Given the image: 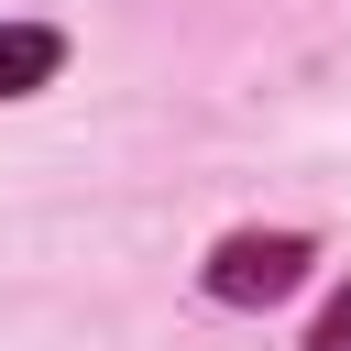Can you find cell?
<instances>
[{"instance_id": "1", "label": "cell", "mask_w": 351, "mask_h": 351, "mask_svg": "<svg viewBox=\"0 0 351 351\" xmlns=\"http://www.w3.org/2000/svg\"><path fill=\"white\" fill-rule=\"evenodd\" d=\"M307 230H230L219 252H208V296L219 307H274V296H296L307 285Z\"/></svg>"}, {"instance_id": "2", "label": "cell", "mask_w": 351, "mask_h": 351, "mask_svg": "<svg viewBox=\"0 0 351 351\" xmlns=\"http://www.w3.org/2000/svg\"><path fill=\"white\" fill-rule=\"evenodd\" d=\"M55 66H66V33H44V22H0V99H33Z\"/></svg>"}, {"instance_id": "3", "label": "cell", "mask_w": 351, "mask_h": 351, "mask_svg": "<svg viewBox=\"0 0 351 351\" xmlns=\"http://www.w3.org/2000/svg\"><path fill=\"white\" fill-rule=\"evenodd\" d=\"M307 351H351V285L318 307V329H307Z\"/></svg>"}]
</instances>
